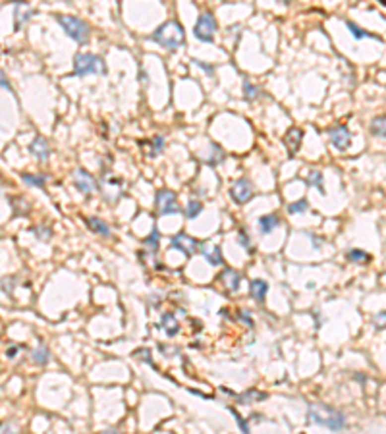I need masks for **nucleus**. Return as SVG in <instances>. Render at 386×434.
Returning <instances> with one entry per match:
<instances>
[{"mask_svg": "<svg viewBox=\"0 0 386 434\" xmlns=\"http://www.w3.org/2000/svg\"><path fill=\"white\" fill-rule=\"evenodd\" d=\"M151 39L157 45L168 49V51H176V49H180L186 43V33H184L182 23H178L176 19H168L160 27L155 29V33H153Z\"/></svg>", "mask_w": 386, "mask_h": 434, "instance_id": "f257e3e1", "label": "nucleus"}, {"mask_svg": "<svg viewBox=\"0 0 386 434\" xmlns=\"http://www.w3.org/2000/svg\"><path fill=\"white\" fill-rule=\"evenodd\" d=\"M309 419L315 425H321L324 429H330L334 433H338V431H342L346 427L344 413L336 411V409L324 405V403H309Z\"/></svg>", "mask_w": 386, "mask_h": 434, "instance_id": "f03ea898", "label": "nucleus"}, {"mask_svg": "<svg viewBox=\"0 0 386 434\" xmlns=\"http://www.w3.org/2000/svg\"><path fill=\"white\" fill-rule=\"evenodd\" d=\"M89 73H106V64L105 60L97 54H91V52H79L75 54L73 58V75H89Z\"/></svg>", "mask_w": 386, "mask_h": 434, "instance_id": "7ed1b4c3", "label": "nucleus"}, {"mask_svg": "<svg viewBox=\"0 0 386 434\" xmlns=\"http://www.w3.org/2000/svg\"><path fill=\"white\" fill-rule=\"evenodd\" d=\"M56 19L64 27V31L68 33V37L73 39L75 43L83 45V43L89 41V31L91 29H89V25L83 19H79V17L75 16H56Z\"/></svg>", "mask_w": 386, "mask_h": 434, "instance_id": "20e7f679", "label": "nucleus"}, {"mask_svg": "<svg viewBox=\"0 0 386 434\" xmlns=\"http://www.w3.org/2000/svg\"><path fill=\"white\" fill-rule=\"evenodd\" d=\"M214 33H216V21L212 17L211 12H203L197 17V23L193 27V35L201 41V43H212L214 41Z\"/></svg>", "mask_w": 386, "mask_h": 434, "instance_id": "39448f33", "label": "nucleus"}, {"mask_svg": "<svg viewBox=\"0 0 386 434\" xmlns=\"http://www.w3.org/2000/svg\"><path fill=\"white\" fill-rule=\"evenodd\" d=\"M155 203L160 214H178L180 212V205H178V197L174 191L170 189H158Z\"/></svg>", "mask_w": 386, "mask_h": 434, "instance_id": "423d86ee", "label": "nucleus"}, {"mask_svg": "<svg viewBox=\"0 0 386 434\" xmlns=\"http://www.w3.org/2000/svg\"><path fill=\"white\" fill-rule=\"evenodd\" d=\"M253 193H255L253 184H251L247 178H240V180H236L234 186L230 187V195H232V199H234L238 205H246L247 201H251Z\"/></svg>", "mask_w": 386, "mask_h": 434, "instance_id": "0eeeda50", "label": "nucleus"}, {"mask_svg": "<svg viewBox=\"0 0 386 434\" xmlns=\"http://www.w3.org/2000/svg\"><path fill=\"white\" fill-rule=\"evenodd\" d=\"M328 135H330V143H332L336 149L340 151H346L351 143V133L348 131L346 125H336L328 129Z\"/></svg>", "mask_w": 386, "mask_h": 434, "instance_id": "6e6552de", "label": "nucleus"}, {"mask_svg": "<svg viewBox=\"0 0 386 434\" xmlns=\"http://www.w3.org/2000/svg\"><path fill=\"white\" fill-rule=\"evenodd\" d=\"M170 245L178 249V251H182L184 255H193L195 251H197V247H199V243L195 242L193 238H190L188 234H176L172 236V240H170Z\"/></svg>", "mask_w": 386, "mask_h": 434, "instance_id": "1a4fd4ad", "label": "nucleus"}, {"mask_svg": "<svg viewBox=\"0 0 386 434\" xmlns=\"http://www.w3.org/2000/svg\"><path fill=\"white\" fill-rule=\"evenodd\" d=\"M73 186L81 191V193H85V195H89L91 191L99 189L95 178H93L89 172H85V170H81V168L73 172Z\"/></svg>", "mask_w": 386, "mask_h": 434, "instance_id": "9d476101", "label": "nucleus"}, {"mask_svg": "<svg viewBox=\"0 0 386 434\" xmlns=\"http://www.w3.org/2000/svg\"><path fill=\"white\" fill-rule=\"evenodd\" d=\"M301 139H303V131H301L299 127H290V129L286 131V135H284V145H286V149L290 151L292 156L298 153L299 145H301Z\"/></svg>", "mask_w": 386, "mask_h": 434, "instance_id": "9b49d317", "label": "nucleus"}, {"mask_svg": "<svg viewBox=\"0 0 386 434\" xmlns=\"http://www.w3.org/2000/svg\"><path fill=\"white\" fill-rule=\"evenodd\" d=\"M29 151H31V155L39 158V160H47L49 155H51V147H49V141L43 137V135H37L33 141H31V145H29Z\"/></svg>", "mask_w": 386, "mask_h": 434, "instance_id": "f8f14e48", "label": "nucleus"}, {"mask_svg": "<svg viewBox=\"0 0 386 434\" xmlns=\"http://www.w3.org/2000/svg\"><path fill=\"white\" fill-rule=\"evenodd\" d=\"M199 251H201V255L209 260V264H212V266H220V264L224 262V259H222V251H220V247H218V245H209V243H203Z\"/></svg>", "mask_w": 386, "mask_h": 434, "instance_id": "ddd939ff", "label": "nucleus"}, {"mask_svg": "<svg viewBox=\"0 0 386 434\" xmlns=\"http://www.w3.org/2000/svg\"><path fill=\"white\" fill-rule=\"evenodd\" d=\"M33 14V10L29 8V4H25V2H18L16 6H14V17H16V21H14V27H16V31L21 29V25L23 23H27L29 21V17Z\"/></svg>", "mask_w": 386, "mask_h": 434, "instance_id": "4468645a", "label": "nucleus"}, {"mask_svg": "<svg viewBox=\"0 0 386 434\" xmlns=\"http://www.w3.org/2000/svg\"><path fill=\"white\" fill-rule=\"evenodd\" d=\"M220 280L224 282V286L228 288L230 292H236V290L240 288V284H242V276H240V272H236L234 268H226V270L220 274Z\"/></svg>", "mask_w": 386, "mask_h": 434, "instance_id": "2eb2a0df", "label": "nucleus"}, {"mask_svg": "<svg viewBox=\"0 0 386 434\" xmlns=\"http://www.w3.org/2000/svg\"><path fill=\"white\" fill-rule=\"evenodd\" d=\"M87 226L95 232V234H99V236H110V226L106 224L105 220H101V218H97V216H89L87 220Z\"/></svg>", "mask_w": 386, "mask_h": 434, "instance_id": "dca6fc26", "label": "nucleus"}, {"mask_svg": "<svg viewBox=\"0 0 386 434\" xmlns=\"http://www.w3.org/2000/svg\"><path fill=\"white\" fill-rule=\"evenodd\" d=\"M249 288H251V297H253V299L264 301V295L268 292V284H266L264 280H251Z\"/></svg>", "mask_w": 386, "mask_h": 434, "instance_id": "f3484780", "label": "nucleus"}, {"mask_svg": "<svg viewBox=\"0 0 386 434\" xmlns=\"http://www.w3.org/2000/svg\"><path fill=\"white\" fill-rule=\"evenodd\" d=\"M278 224H280V218L276 214H264V216L259 218V228H261L263 234H270Z\"/></svg>", "mask_w": 386, "mask_h": 434, "instance_id": "a211bd4d", "label": "nucleus"}, {"mask_svg": "<svg viewBox=\"0 0 386 434\" xmlns=\"http://www.w3.org/2000/svg\"><path fill=\"white\" fill-rule=\"evenodd\" d=\"M21 180H23V184H27L31 187H45V184H47V176H43V174L23 172L21 174Z\"/></svg>", "mask_w": 386, "mask_h": 434, "instance_id": "6ab92c4d", "label": "nucleus"}, {"mask_svg": "<svg viewBox=\"0 0 386 434\" xmlns=\"http://www.w3.org/2000/svg\"><path fill=\"white\" fill-rule=\"evenodd\" d=\"M371 133L377 137H386V116H375L371 120Z\"/></svg>", "mask_w": 386, "mask_h": 434, "instance_id": "aec40b11", "label": "nucleus"}, {"mask_svg": "<svg viewBox=\"0 0 386 434\" xmlns=\"http://www.w3.org/2000/svg\"><path fill=\"white\" fill-rule=\"evenodd\" d=\"M162 328H164V332L168 336H174L176 332H178L180 324H178V320H176V316L172 312H164L162 314Z\"/></svg>", "mask_w": 386, "mask_h": 434, "instance_id": "412c9836", "label": "nucleus"}, {"mask_svg": "<svg viewBox=\"0 0 386 434\" xmlns=\"http://www.w3.org/2000/svg\"><path fill=\"white\" fill-rule=\"evenodd\" d=\"M31 357H33V363L47 365L49 359H51V351H49V347L45 346V344H39V347L31 353Z\"/></svg>", "mask_w": 386, "mask_h": 434, "instance_id": "4be33fe9", "label": "nucleus"}, {"mask_svg": "<svg viewBox=\"0 0 386 434\" xmlns=\"http://www.w3.org/2000/svg\"><path fill=\"white\" fill-rule=\"evenodd\" d=\"M346 27L350 29L351 35H353V39H357V41H359V39H379L377 35H371L369 31L361 29V27H359L355 21H346Z\"/></svg>", "mask_w": 386, "mask_h": 434, "instance_id": "5701e85b", "label": "nucleus"}, {"mask_svg": "<svg viewBox=\"0 0 386 434\" xmlns=\"http://www.w3.org/2000/svg\"><path fill=\"white\" fill-rule=\"evenodd\" d=\"M264 398H266V394L255 392V390H249V392H246V394L238 396V403H242V405H249V403H253V401H257V399H264Z\"/></svg>", "mask_w": 386, "mask_h": 434, "instance_id": "b1692460", "label": "nucleus"}, {"mask_svg": "<svg viewBox=\"0 0 386 434\" xmlns=\"http://www.w3.org/2000/svg\"><path fill=\"white\" fill-rule=\"evenodd\" d=\"M307 184H309L311 187H317L321 193H324V187H322V172H319V170H309Z\"/></svg>", "mask_w": 386, "mask_h": 434, "instance_id": "393cba45", "label": "nucleus"}, {"mask_svg": "<svg viewBox=\"0 0 386 434\" xmlns=\"http://www.w3.org/2000/svg\"><path fill=\"white\" fill-rule=\"evenodd\" d=\"M201 210H203V203H199V201H190L188 207H186V218H188V220L197 218V216L201 214Z\"/></svg>", "mask_w": 386, "mask_h": 434, "instance_id": "a878e982", "label": "nucleus"}, {"mask_svg": "<svg viewBox=\"0 0 386 434\" xmlns=\"http://www.w3.org/2000/svg\"><path fill=\"white\" fill-rule=\"evenodd\" d=\"M259 93H261V89L257 85H253L249 79L244 81V95H246L247 101H253V99H257L259 97Z\"/></svg>", "mask_w": 386, "mask_h": 434, "instance_id": "bb28decb", "label": "nucleus"}, {"mask_svg": "<svg viewBox=\"0 0 386 434\" xmlns=\"http://www.w3.org/2000/svg\"><path fill=\"white\" fill-rule=\"evenodd\" d=\"M369 259L371 257L363 249H351L350 253H348V260H351V262H367Z\"/></svg>", "mask_w": 386, "mask_h": 434, "instance_id": "cd10ccee", "label": "nucleus"}, {"mask_svg": "<svg viewBox=\"0 0 386 434\" xmlns=\"http://www.w3.org/2000/svg\"><path fill=\"white\" fill-rule=\"evenodd\" d=\"M309 207V203L305 201V199H301V201H296V203H292V205H288V212L290 214H296V212H305Z\"/></svg>", "mask_w": 386, "mask_h": 434, "instance_id": "c85d7f7f", "label": "nucleus"}, {"mask_svg": "<svg viewBox=\"0 0 386 434\" xmlns=\"http://www.w3.org/2000/svg\"><path fill=\"white\" fill-rule=\"evenodd\" d=\"M145 245H147V247H151L153 251H157V247H158V230H157V228H155V230L151 232V236L145 240Z\"/></svg>", "mask_w": 386, "mask_h": 434, "instance_id": "c756f323", "label": "nucleus"}, {"mask_svg": "<svg viewBox=\"0 0 386 434\" xmlns=\"http://www.w3.org/2000/svg\"><path fill=\"white\" fill-rule=\"evenodd\" d=\"M151 143H153V147H155V149H153V155H151V156H157L158 153H160V151L164 149V137H160V135H155Z\"/></svg>", "mask_w": 386, "mask_h": 434, "instance_id": "7c9ffc66", "label": "nucleus"}, {"mask_svg": "<svg viewBox=\"0 0 386 434\" xmlns=\"http://www.w3.org/2000/svg\"><path fill=\"white\" fill-rule=\"evenodd\" d=\"M33 234H35L39 240H43V242H47V240H51V230L49 228H33Z\"/></svg>", "mask_w": 386, "mask_h": 434, "instance_id": "2f4dec72", "label": "nucleus"}, {"mask_svg": "<svg viewBox=\"0 0 386 434\" xmlns=\"http://www.w3.org/2000/svg\"><path fill=\"white\" fill-rule=\"evenodd\" d=\"M375 328L377 330L386 328V312H379V314L375 316Z\"/></svg>", "mask_w": 386, "mask_h": 434, "instance_id": "473e14b6", "label": "nucleus"}, {"mask_svg": "<svg viewBox=\"0 0 386 434\" xmlns=\"http://www.w3.org/2000/svg\"><path fill=\"white\" fill-rule=\"evenodd\" d=\"M230 411H232V415L236 417V421H238V425H240L242 433H244V434H249V427H247V423L244 421V417H240L238 413H236V411H234V409H230Z\"/></svg>", "mask_w": 386, "mask_h": 434, "instance_id": "72a5a7b5", "label": "nucleus"}, {"mask_svg": "<svg viewBox=\"0 0 386 434\" xmlns=\"http://www.w3.org/2000/svg\"><path fill=\"white\" fill-rule=\"evenodd\" d=\"M193 64H197L199 68H203L205 71H207V73H209V75H214V68H212V66H207V64H205V62H201V60H193Z\"/></svg>", "mask_w": 386, "mask_h": 434, "instance_id": "f704fd0d", "label": "nucleus"}, {"mask_svg": "<svg viewBox=\"0 0 386 434\" xmlns=\"http://www.w3.org/2000/svg\"><path fill=\"white\" fill-rule=\"evenodd\" d=\"M18 349H19L18 346H10L8 349H6V357H8V359H14L16 353H18Z\"/></svg>", "mask_w": 386, "mask_h": 434, "instance_id": "c9c22d12", "label": "nucleus"}, {"mask_svg": "<svg viewBox=\"0 0 386 434\" xmlns=\"http://www.w3.org/2000/svg\"><path fill=\"white\" fill-rule=\"evenodd\" d=\"M240 242H242V245H244V247H247V249H249V238H247V234L244 232V230L240 232ZM249 251H251V249H249Z\"/></svg>", "mask_w": 386, "mask_h": 434, "instance_id": "e433bc0d", "label": "nucleus"}, {"mask_svg": "<svg viewBox=\"0 0 386 434\" xmlns=\"http://www.w3.org/2000/svg\"><path fill=\"white\" fill-rule=\"evenodd\" d=\"M2 87H4V89H8V91H12V87H10V83L6 81V73H2Z\"/></svg>", "mask_w": 386, "mask_h": 434, "instance_id": "4c0bfd02", "label": "nucleus"}, {"mask_svg": "<svg viewBox=\"0 0 386 434\" xmlns=\"http://www.w3.org/2000/svg\"><path fill=\"white\" fill-rule=\"evenodd\" d=\"M2 434H14L12 433V429H10V425H6V423L2 425Z\"/></svg>", "mask_w": 386, "mask_h": 434, "instance_id": "58836bf2", "label": "nucleus"}, {"mask_svg": "<svg viewBox=\"0 0 386 434\" xmlns=\"http://www.w3.org/2000/svg\"><path fill=\"white\" fill-rule=\"evenodd\" d=\"M301 434H303V433H301Z\"/></svg>", "mask_w": 386, "mask_h": 434, "instance_id": "ea45409f", "label": "nucleus"}]
</instances>
